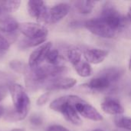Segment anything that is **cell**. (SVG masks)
Listing matches in <instances>:
<instances>
[{"label":"cell","mask_w":131,"mask_h":131,"mask_svg":"<svg viewBox=\"0 0 131 131\" xmlns=\"http://www.w3.org/2000/svg\"><path fill=\"white\" fill-rule=\"evenodd\" d=\"M59 56V51L57 49H51L47 55L46 61L51 65H58Z\"/></svg>","instance_id":"7402d4cb"},{"label":"cell","mask_w":131,"mask_h":131,"mask_svg":"<svg viewBox=\"0 0 131 131\" xmlns=\"http://www.w3.org/2000/svg\"><path fill=\"white\" fill-rule=\"evenodd\" d=\"M111 82L104 76L101 74H98L97 76L91 79V81L84 84L83 86H86L88 88L95 91H102L107 90L111 86Z\"/></svg>","instance_id":"4fadbf2b"},{"label":"cell","mask_w":131,"mask_h":131,"mask_svg":"<svg viewBox=\"0 0 131 131\" xmlns=\"http://www.w3.org/2000/svg\"><path fill=\"white\" fill-rule=\"evenodd\" d=\"M19 28L18 21L12 16L5 15L0 17V31L6 34L13 33Z\"/></svg>","instance_id":"5bb4252c"},{"label":"cell","mask_w":131,"mask_h":131,"mask_svg":"<svg viewBox=\"0 0 131 131\" xmlns=\"http://www.w3.org/2000/svg\"><path fill=\"white\" fill-rule=\"evenodd\" d=\"M31 122L32 124H35V125H39V124H41L42 123V120L40 117L38 116H32L31 118Z\"/></svg>","instance_id":"4316f807"},{"label":"cell","mask_w":131,"mask_h":131,"mask_svg":"<svg viewBox=\"0 0 131 131\" xmlns=\"http://www.w3.org/2000/svg\"><path fill=\"white\" fill-rule=\"evenodd\" d=\"M118 34L126 39L131 40V18L127 15L123 16Z\"/></svg>","instance_id":"e0dca14e"},{"label":"cell","mask_w":131,"mask_h":131,"mask_svg":"<svg viewBox=\"0 0 131 131\" xmlns=\"http://www.w3.org/2000/svg\"><path fill=\"white\" fill-rule=\"evenodd\" d=\"M100 18L118 34L123 15H121L120 12L114 5L109 2L105 3L102 7Z\"/></svg>","instance_id":"5b68a950"},{"label":"cell","mask_w":131,"mask_h":131,"mask_svg":"<svg viewBox=\"0 0 131 131\" xmlns=\"http://www.w3.org/2000/svg\"><path fill=\"white\" fill-rule=\"evenodd\" d=\"M74 69L78 74L82 78H88L92 74V68L89 63L86 61H81L77 65H75Z\"/></svg>","instance_id":"d6986e66"},{"label":"cell","mask_w":131,"mask_h":131,"mask_svg":"<svg viewBox=\"0 0 131 131\" xmlns=\"http://www.w3.org/2000/svg\"><path fill=\"white\" fill-rule=\"evenodd\" d=\"M95 4L96 2L93 1H77L74 2V7L79 13L88 15L94 8Z\"/></svg>","instance_id":"2e32d148"},{"label":"cell","mask_w":131,"mask_h":131,"mask_svg":"<svg viewBox=\"0 0 131 131\" xmlns=\"http://www.w3.org/2000/svg\"><path fill=\"white\" fill-rule=\"evenodd\" d=\"M92 131H104V130H101V129H95V130H92Z\"/></svg>","instance_id":"1f68e13d"},{"label":"cell","mask_w":131,"mask_h":131,"mask_svg":"<svg viewBox=\"0 0 131 131\" xmlns=\"http://www.w3.org/2000/svg\"><path fill=\"white\" fill-rule=\"evenodd\" d=\"M84 27L93 35L103 38H113L117 36V32L110 27L100 17L85 21Z\"/></svg>","instance_id":"277c9868"},{"label":"cell","mask_w":131,"mask_h":131,"mask_svg":"<svg viewBox=\"0 0 131 131\" xmlns=\"http://www.w3.org/2000/svg\"><path fill=\"white\" fill-rule=\"evenodd\" d=\"M11 68H12L15 71L18 72V73H22L23 74L25 73V71H27L28 66L27 67L25 64H23L21 61H12L10 62L9 64Z\"/></svg>","instance_id":"603a6c76"},{"label":"cell","mask_w":131,"mask_h":131,"mask_svg":"<svg viewBox=\"0 0 131 131\" xmlns=\"http://www.w3.org/2000/svg\"><path fill=\"white\" fill-rule=\"evenodd\" d=\"M21 2L19 0L16 1H2L0 2V6L2 11H5L7 12H14L18 9Z\"/></svg>","instance_id":"ffe728a7"},{"label":"cell","mask_w":131,"mask_h":131,"mask_svg":"<svg viewBox=\"0 0 131 131\" xmlns=\"http://www.w3.org/2000/svg\"><path fill=\"white\" fill-rule=\"evenodd\" d=\"M74 108L78 114L86 119L97 122L103 121V117L97 111V110L81 97L74 104Z\"/></svg>","instance_id":"52a82bcc"},{"label":"cell","mask_w":131,"mask_h":131,"mask_svg":"<svg viewBox=\"0 0 131 131\" xmlns=\"http://www.w3.org/2000/svg\"><path fill=\"white\" fill-rule=\"evenodd\" d=\"M71 6L69 4L61 2L54 5L49 9L48 12V23L55 24L64 18L69 13Z\"/></svg>","instance_id":"9c48e42d"},{"label":"cell","mask_w":131,"mask_h":131,"mask_svg":"<svg viewBox=\"0 0 131 131\" xmlns=\"http://www.w3.org/2000/svg\"><path fill=\"white\" fill-rule=\"evenodd\" d=\"M0 54H1V53H0Z\"/></svg>","instance_id":"836d02e7"},{"label":"cell","mask_w":131,"mask_h":131,"mask_svg":"<svg viewBox=\"0 0 131 131\" xmlns=\"http://www.w3.org/2000/svg\"><path fill=\"white\" fill-rule=\"evenodd\" d=\"M67 58L70 63L74 67L77 65L79 62L82 61L81 57H82V51L81 49L76 48V47H71L67 50Z\"/></svg>","instance_id":"ac0fdd59"},{"label":"cell","mask_w":131,"mask_h":131,"mask_svg":"<svg viewBox=\"0 0 131 131\" xmlns=\"http://www.w3.org/2000/svg\"><path fill=\"white\" fill-rule=\"evenodd\" d=\"M52 43L51 41L44 43L35 49L29 56L28 58V66L31 68H35L39 67L40 64L46 60L47 55L51 50Z\"/></svg>","instance_id":"ba28073f"},{"label":"cell","mask_w":131,"mask_h":131,"mask_svg":"<svg viewBox=\"0 0 131 131\" xmlns=\"http://www.w3.org/2000/svg\"><path fill=\"white\" fill-rule=\"evenodd\" d=\"M114 124L118 128L131 131V117L117 116L114 119Z\"/></svg>","instance_id":"44dd1931"},{"label":"cell","mask_w":131,"mask_h":131,"mask_svg":"<svg viewBox=\"0 0 131 131\" xmlns=\"http://www.w3.org/2000/svg\"><path fill=\"white\" fill-rule=\"evenodd\" d=\"M9 46H10V45H9V42L8 41V40L5 37H3L2 35H0V53L8 51L9 48Z\"/></svg>","instance_id":"cb8c5ba5"},{"label":"cell","mask_w":131,"mask_h":131,"mask_svg":"<svg viewBox=\"0 0 131 131\" xmlns=\"http://www.w3.org/2000/svg\"><path fill=\"white\" fill-rule=\"evenodd\" d=\"M2 12V8H1V6H0V15H1Z\"/></svg>","instance_id":"d6a6232c"},{"label":"cell","mask_w":131,"mask_h":131,"mask_svg":"<svg viewBox=\"0 0 131 131\" xmlns=\"http://www.w3.org/2000/svg\"><path fill=\"white\" fill-rule=\"evenodd\" d=\"M27 10L30 16L40 23H48V12L46 4L43 1L30 0L27 3Z\"/></svg>","instance_id":"8992f818"},{"label":"cell","mask_w":131,"mask_h":131,"mask_svg":"<svg viewBox=\"0 0 131 131\" xmlns=\"http://www.w3.org/2000/svg\"><path fill=\"white\" fill-rule=\"evenodd\" d=\"M47 131H70L68 130L66 127L61 126V125H57V124H54V125H52V126H50Z\"/></svg>","instance_id":"484cf974"},{"label":"cell","mask_w":131,"mask_h":131,"mask_svg":"<svg viewBox=\"0 0 131 131\" xmlns=\"http://www.w3.org/2000/svg\"><path fill=\"white\" fill-rule=\"evenodd\" d=\"M127 16L130 18H131V7L129 8V12H128V14H127Z\"/></svg>","instance_id":"f1b7e54d"},{"label":"cell","mask_w":131,"mask_h":131,"mask_svg":"<svg viewBox=\"0 0 131 131\" xmlns=\"http://www.w3.org/2000/svg\"><path fill=\"white\" fill-rule=\"evenodd\" d=\"M45 84L48 90H68L77 84V81L72 78L60 77L50 79Z\"/></svg>","instance_id":"30bf717a"},{"label":"cell","mask_w":131,"mask_h":131,"mask_svg":"<svg viewBox=\"0 0 131 131\" xmlns=\"http://www.w3.org/2000/svg\"><path fill=\"white\" fill-rule=\"evenodd\" d=\"M82 53L85 61L90 64H98L102 63L109 54L107 51L99 48H86Z\"/></svg>","instance_id":"8fae6325"},{"label":"cell","mask_w":131,"mask_h":131,"mask_svg":"<svg viewBox=\"0 0 131 131\" xmlns=\"http://www.w3.org/2000/svg\"><path fill=\"white\" fill-rule=\"evenodd\" d=\"M49 96H50L49 92H46V93L41 94V95L38 98V100H37V104H38V106L45 105V104L48 102V99H49Z\"/></svg>","instance_id":"d4e9b609"},{"label":"cell","mask_w":131,"mask_h":131,"mask_svg":"<svg viewBox=\"0 0 131 131\" xmlns=\"http://www.w3.org/2000/svg\"><path fill=\"white\" fill-rule=\"evenodd\" d=\"M128 66H129V70L131 71V57L130 58V61H129V65Z\"/></svg>","instance_id":"f546056e"},{"label":"cell","mask_w":131,"mask_h":131,"mask_svg":"<svg viewBox=\"0 0 131 131\" xmlns=\"http://www.w3.org/2000/svg\"><path fill=\"white\" fill-rule=\"evenodd\" d=\"M18 29L26 38L33 40L38 45L45 42L48 34V31L45 25L34 22H25L19 24Z\"/></svg>","instance_id":"3957f363"},{"label":"cell","mask_w":131,"mask_h":131,"mask_svg":"<svg viewBox=\"0 0 131 131\" xmlns=\"http://www.w3.org/2000/svg\"><path fill=\"white\" fill-rule=\"evenodd\" d=\"M80 99L76 95H65L54 100L50 104V108L56 112L61 113L66 121L71 124L80 126L82 121L74 108V104Z\"/></svg>","instance_id":"7a4b0ae2"},{"label":"cell","mask_w":131,"mask_h":131,"mask_svg":"<svg viewBox=\"0 0 131 131\" xmlns=\"http://www.w3.org/2000/svg\"><path fill=\"white\" fill-rule=\"evenodd\" d=\"M12 131H24L23 130H21V129H15V130H13Z\"/></svg>","instance_id":"4dcf8cb0"},{"label":"cell","mask_w":131,"mask_h":131,"mask_svg":"<svg viewBox=\"0 0 131 131\" xmlns=\"http://www.w3.org/2000/svg\"><path fill=\"white\" fill-rule=\"evenodd\" d=\"M8 89L14 104V111L8 115L10 121H21L28 115L30 100L24 88L18 84H10Z\"/></svg>","instance_id":"6da1fadb"},{"label":"cell","mask_w":131,"mask_h":131,"mask_svg":"<svg viewBox=\"0 0 131 131\" xmlns=\"http://www.w3.org/2000/svg\"><path fill=\"white\" fill-rule=\"evenodd\" d=\"M100 74L107 78L111 84H114L120 80L123 74V71L118 68H110L102 71Z\"/></svg>","instance_id":"9a60e30c"},{"label":"cell","mask_w":131,"mask_h":131,"mask_svg":"<svg viewBox=\"0 0 131 131\" xmlns=\"http://www.w3.org/2000/svg\"><path fill=\"white\" fill-rule=\"evenodd\" d=\"M4 114H5V109L2 106L0 105V118L3 116Z\"/></svg>","instance_id":"83f0119b"},{"label":"cell","mask_w":131,"mask_h":131,"mask_svg":"<svg viewBox=\"0 0 131 131\" xmlns=\"http://www.w3.org/2000/svg\"><path fill=\"white\" fill-rule=\"evenodd\" d=\"M101 109L104 113L114 115L121 116L124 113V108L121 103L114 98H107L101 103Z\"/></svg>","instance_id":"7c38bea8"}]
</instances>
